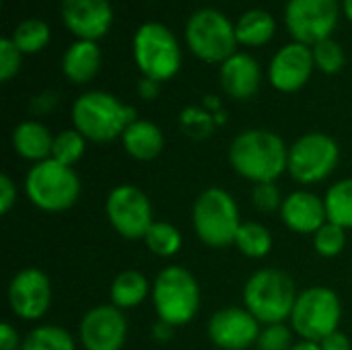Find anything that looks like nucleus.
Wrapping results in <instances>:
<instances>
[{
  "label": "nucleus",
  "instance_id": "1",
  "mask_svg": "<svg viewBox=\"0 0 352 350\" xmlns=\"http://www.w3.org/2000/svg\"><path fill=\"white\" fill-rule=\"evenodd\" d=\"M229 161L241 177L254 184L274 182L289 165V149L278 134L254 128L235 136Z\"/></svg>",
  "mask_w": 352,
  "mask_h": 350
},
{
  "label": "nucleus",
  "instance_id": "2",
  "mask_svg": "<svg viewBox=\"0 0 352 350\" xmlns=\"http://www.w3.org/2000/svg\"><path fill=\"white\" fill-rule=\"evenodd\" d=\"M136 120V109L122 103L107 91L82 93L72 105L74 130L93 142L116 140Z\"/></svg>",
  "mask_w": 352,
  "mask_h": 350
},
{
  "label": "nucleus",
  "instance_id": "3",
  "mask_svg": "<svg viewBox=\"0 0 352 350\" xmlns=\"http://www.w3.org/2000/svg\"><path fill=\"white\" fill-rule=\"evenodd\" d=\"M297 289L293 278L276 268H264L250 276L243 289L245 309L260 324H283L291 320L293 307L297 303Z\"/></svg>",
  "mask_w": 352,
  "mask_h": 350
},
{
  "label": "nucleus",
  "instance_id": "4",
  "mask_svg": "<svg viewBox=\"0 0 352 350\" xmlns=\"http://www.w3.org/2000/svg\"><path fill=\"white\" fill-rule=\"evenodd\" d=\"M132 56L142 76L159 83L171 80L182 68V47L173 31L159 23H142L132 37Z\"/></svg>",
  "mask_w": 352,
  "mask_h": 350
},
{
  "label": "nucleus",
  "instance_id": "5",
  "mask_svg": "<svg viewBox=\"0 0 352 350\" xmlns=\"http://www.w3.org/2000/svg\"><path fill=\"white\" fill-rule=\"evenodd\" d=\"M186 43L190 52L206 64H223L237 54L235 23L217 8H198L186 23Z\"/></svg>",
  "mask_w": 352,
  "mask_h": 350
},
{
  "label": "nucleus",
  "instance_id": "6",
  "mask_svg": "<svg viewBox=\"0 0 352 350\" xmlns=\"http://www.w3.org/2000/svg\"><path fill=\"white\" fill-rule=\"evenodd\" d=\"M27 198L45 212H62L74 206L80 196L76 171L54 159L35 163L25 177Z\"/></svg>",
  "mask_w": 352,
  "mask_h": 350
},
{
  "label": "nucleus",
  "instance_id": "7",
  "mask_svg": "<svg viewBox=\"0 0 352 350\" xmlns=\"http://www.w3.org/2000/svg\"><path fill=\"white\" fill-rule=\"evenodd\" d=\"M192 221L200 241L210 248H227L235 243L241 227L237 202L223 188H208L196 198Z\"/></svg>",
  "mask_w": 352,
  "mask_h": 350
},
{
  "label": "nucleus",
  "instance_id": "8",
  "mask_svg": "<svg viewBox=\"0 0 352 350\" xmlns=\"http://www.w3.org/2000/svg\"><path fill=\"white\" fill-rule=\"evenodd\" d=\"M153 303L159 320L173 328L192 322L200 307V289L194 274L182 266L161 270L153 285Z\"/></svg>",
  "mask_w": 352,
  "mask_h": 350
},
{
  "label": "nucleus",
  "instance_id": "9",
  "mask_svg": "<svg viewBox=\"0 0 352 350\" xmlns=\"http://www.w3.org/2000/svg\"><path fill=\"white\" fill-rule=\"evenodd\" d=\"M340 299L328 287H311L299 293L291 314L293 330L309 342H322L340 324Z\"/></svg>",
  "mask_w": 352,
  "mask_h": 350
},
{
  "label": "nucleus",
  "instance_id": "10",
  "mask_svg": "<svg viewBox=\"0 0 352 350\" xmlns=\"http://www.w3.org/2000/svg\"><path fill=\"white\" fill-rule=\"evenodd\" d=\"M338 17V0H289L285 6L287 31L293 41L309 47L332 37Z\"/></svg>",
  "mask_w": 352,
  "mask_h": 350
},
{
  "label": "nucleus",
  "instance_id": "11",
  "mask_svg": "<svg viewBox=\"0 0 352 350\" xmlns=\"http://www.w3.org/2000/svg\"><path fill=\"white\" fill-rule=\"evenodd\" d=\"M338 159L340 151L334 138L322 132H309L289 149L287 171L299 184H318L336 169Z\"/></svg>",
  "mask_w": 352,
  "mask_h": 350
},
{
  "label": "nucleus",
  "instance_id": "12",
  "mask_svg": "<svg viewBox=\"0 0 352 350\" xmlns=\"http://www.w3.org/2000/svg\"><path fill=\"white\" fill-rule=\"evenodd\" d=\"M105 212L111 227L126 239H144L153 221V206L148 196L130 184L118 186L109 192Z\"/></svg>",
  "mask_w": 352,
  "mask_h": 350
},
{
  "label": "nucleus",
  "instance_id": "13",
  "mask_svg": "<svg viewBox=\"0 0 352 350\" xmlns=\"http://www.w3.org/2000/svg\"><path fill=\"white\" fill-rule=\"evenodd\" d=\"M8 303L21 320H39L52 305V283L39 268H23L8 287Z\"/></svg>",
  "mask_w": 352,
  "mask_h": 350
},
{
  "label": "nucleus",
  "instance_id": "14",
  "mask_svg": "<svg viewBox=\"0 0 352 350\" xmlns=\"http://www.w3.org/2000/svg\"><path fill=\"white\" fill-rule=\"evenodd\" d=\"M60 14L66 29L85 41H99L113 25L109 0H62Z\"/></svg>",
  "mask_w": 352,
  "mask_h": 350
},
{
  "label": "nucleus",
  "instance_id": "15",
  "mask_svg": "<svg viewBox=\"0 0 352 350\" xmlns=\"http://www.w3.org/2000/svg\"><path fill=\"white\" fill-rule=\"evenodd\" d=\"M314 50L303 43L283 45L270 60L268 78L270 85L280 93H295L307 85L314 72Z\"/></svg>",
  "mask_w": 352,
  "mask_h": 350
},
{
  "label": "nucleus",
  "instance_id": "16",
  "mask_svg": "<svg viewBox=\"0 0 352 350\" xmlns=\"http://www.w3.org/2000/svg\"><path fill=\"white\" fill-rule=\"evenodd\" d=\"M126 334V318L116 305L93 307L80 322V340L87 350H122Z\"/></svg>",
  "mask_w": 352,
  "mask_h": 350
},
{
  "label": "nucleus",
  "instance_id": "17",
  "mask_svg": "<svg viewBox=\"0 0 352 350\" xmlns=\"http://www.w3.org/2000/svg\"><path fill=\"white\" fill-rule=\"evenodd\" d=\"M260 322L241 307H225L208 322L210 340L223 350H245L258 342Z\"/></svg>",
  "mask_w": 352,
  "mask_h": 350
},
{
  "label": "nucleus",
  "instance_id": "18",
  "mask_svg": "<svg viewBox=\"0 0 352 350\" xmlns=\"http://www.w3.org/2000/svg\"><path fill=\"white\" fill-rule=\"evenodd\" d=\"M221 87L235 101L252 99L262 83V70L254 56L237 52L221 64Z\"/></svg>",
  "mask_w": 352,
  "mask_h": 350
},
{
  "label": "nucleus",
  "instance_id": "19",
  "mask_svg": "<svg viewBox=\"0 0 352 350\" xmlns=\"http://www.w3.org/2000/svg\"><path fill=\"white\" fill-rule=\"evenodd\" d=\"M280 217L285 225L295 233H316L328 223L326 202L311 192L299 190L285 198L280 206Z\"/></svg>",
  "mask_w": 352,
  "mask_h": 350
},
{
  "label": "nucleus",
  "instance_id": "20",
  "mask_svg": "<svg viewBox=\"0 0 352 350\" xmlns=\"http://www.w3.org/2000/svg\"><path fill=\"white\" fill-rule=\"evenodd\" d=\"M101 68V47L97 41L76 39L62 56V72L74 85H85L97 76Z\"/></svg>",
  "mask_w": 352,
  "mask_h": 350
},
{
  "label": "nucleus",
  "instance_id": "21",
  "mask_svg": "<svg viewBox=\"0 0 352 350\" xmlns=\"http://www.w3.org/2000/svg\"><path fill=\"white\" fill-rule=\"evenodd\" d=\"M12 149L16 151L19 157L27 161H35V163L47 161L52 159L54 134L41 122L35 120L21 122L12 130Z\"/></svg>",
  "mask_w": 352,
  "mask_h": 350
},
{
  "label": "nucleus",
  "instance_id": "22",
  "mask_svg": "<svg viewBox=\"0 0 352 350\" xmlns=\"http://www.w3.org/2000/svg\"><path fill=\"white\" fill-rule=\"evenodd\" d=\"M122 142L130 157L138 161H151L161 155L165 146V136L157 124L148 120H136L122 134Z\"/></svg>",
  "mask_w": 352,
  "mask_h": 350
},
{
  "label": "nucleus",
  "instance_id": "23",
  "mask_svg": "<svg viewBox=\"0 0 352 350\" xmlns=\"http://www.w3.org/2000/svg\"><path fill=\"white\" fill-rule=\"evenodd\" d=\"M276 33V21L268 10L250 8L235 21V35L237 43L245 47H260L266 45Z\"/></svg>",
  "mask_w": 352,
  "mask_h": 350
},
{
  "label": "nucleus",
  "instance_id": "24",
  "mask_svg": "<svg viewBox=\"0 0 352 350\" xmlns=\"http://www.w3.org/2000/svg\"><path fill=\"white\" fill-rule=\"evenodd\" d=\"M148 291L151 287L144 274H140L138 270H124L113 278L109 297L118 309H130L140 305L148 297Z\"/></svg>",
  "mask_w": 352,
  "mask_h": 350
},
{
  "label": "nucleus",
  "instance_id": "25",
  "mask_svg": "<svg viewBox=\"0 0 352 350\" xmlns=\"http://www.w3.org/2000/svg\"><path fill=\"white\" fill-rule=\"evenodd\" d=\"M52 31L50 25L41 19H25L21 21L14 31L10 33V39L23 54H37L50 43Z\"/></svg>",
  "mask_w": 352,
  "mask_h": 350
},
{
  "label": "nucleus",
  "instance_id": "26",
  "mask_svg": "<svg viewBox=\"0 0 352 350\" xmlns=\"http://www.w3.org/2000/svg\"><path fill=\"white\" fill-rule=\"evenodd\" d=\"M324 202L330 223L340 225L344 229H352V177L334 184L328 190Z\"/></svg>",
  "mask_w": 352,
  "mask_h": 350
},
{
  "label": "nucleus",
  "instance_id": "27",
  "mask_svg": "<svg viewBox=\"0 0 352 350\" xmlns=\"http://www.w3.org/2000/svg\"><path fill=\"white\" fill-rule=\"evenodd\" d=\"M235 245L239 248V252L248 258H264L270 254L272 250V235L270 231L260 225V223H241L237 237H235Z\"/></svg>",
  "mask_w": 352,
  "mask_h": 350
},
{
  "label": "nucleus",
  "instance_id": "28",
  "mask_svg": "<svg viewBox=\"0 0 352 350\" xmlns=\"http://www.w3.org/2000/svg\"><path fill=\"white\" fill-rule=\"evenodd\" d=\"M21 350H74V340L60 326H39L27 334Z\"/></svg>",
  "mask_w": 352,
  "mask_h": 350
},
{
  "label": "nucleus",
  "instance_id": "29",
  "mask_svg": "<svg viewBox=\"0 0 352 350\" xmlns=\"http://www.w3.org/2000/svg\"><path fill=\"white\" fill-rule=\"evenodd\" d=\"M144 241L148 245V250L155 256L161 258H171L179 252L182 248V233L171 225V223H163V221H155L151 225V229L144 235Z\"/></svg>",
  "mask_w": 352,
  "mask_h": 350
},
{
  "label": "nucleus",
  "instance_id": "30",
  "mask_svg": "<svg viewBox=\"0 0 352 350\" xmlns=\"http://www.w3.org/2000/svg\"><path fill=\"white\" fill-rule=\"evenodd\" d=\"M85 146H87V138L78 130H62L54 136L52 159L72 167L85 155Z\"/></svg>",
  "mask_w": 352,
  "mask_h": 350
},
{
  "label": "nucleus",
  "instance_id": "31",
  "mask_svg": "<svg viewBox=\"0 0 352 350\" xmlns=\"http://www.w3.org/2000/svg\"><path fill=\"white\" fill-rule=\"evenodd\" d=\"M179 124L184 128V132L190 136V138H196V140H202V138H208L212 134V130L217 128V122H214V116L210 111H206L204 107H186L179 116Z\"/></svg>",
  "mask_w": 352,
  "mask_h": 350
},
{
  "label": "nucleus",
  "instance_id": "32",
  "mask_svg": "<svg viewBox=\"0 0 352 350\" xmlns=\"http://www.w3.org/2000/svg\"><path fill=\"white\" fill-rule=\"evenodd\" d=\"M314 62L316 66L324 72V74H336L344 68L346 56L342 45L336 39H324L320 43H316L314 47Z\"/></svg>",
  "mask_w": 352,
  "mask_h": 350
},
{
  "label": "nucleus",
  "instance_id": "33",
  "mask_svg": "<svg viewBox=\"0 0 352 350\" xmlns=\"http://www.w3.org/2000/svg\"><path fill=\"white\" fill-rule=\"evenodd\" d=\"M314 245L316 252L324 258H334L338 256L344 245H346V229L334 223H326L322 225L316 233H314Z\"/></svg>",
  "mask_w": 352,
  "mask_h": 350
},
{
  "label": "nucleus",
  "instance_id": "34",
  "mask_svg": "<svg viewBox=\"0 0 352 350\" xmlns=\"http://www.w3.org/2000/svg\"><path fill=\"white\" fill-rule=\"evenodd\" d=\"M258 350H291L293 344V332L285 324H270L266 326L256 342Z\"/></svg>",
  "mask_w": 352,
  "mask_h": 350
},
{
  "label": "nucleus",
  "instance_id": "35",
  "mask_svg": "<svg viewBox=\"0 0 352 350\" xmlns=\"http://www.w3.org/2000/svg\"><path fill=\"white\" fill-rule=\"evenodd\" d=\"M21 62H23V52L14 45L10 37H2L0 39V80L8 83L12 76H16V72L21 70Z\"/></svg>",
  "mask_w": 352,
  "mask_h": 350
},
{
  "label": "nucleus",
  "instance_id": "36",
  "mask_svg": "<svg viewBox=\"0 0 352 350\" xmlns=\"http://www.w3.org/2000/svg\"><path fill=\"white\" fill-rule=\"evenodd\" d=\"M252 202L260 212H274L283 206V198H280V190L274 182H264V184H256L254 192H252Z\"/></svg>",
  "mask_w": 352,
  "mask_h": 350
},
{
  "label": "nucleus",
  "instance_id": "37",
  "mask_svg": "<svg viewBox=\"0 0 352 350\" xmlns=\"http://www.w3.org/2000/svg\"><path fill=\"white\" fill-rule=\"evenodd\" d=\"M16 202V186L8 175H0V212L6 215Z\"/></svg>",
  "mask_w": 352,
  "mask_h": 350
},
{
  "label": "nucleus",
  "instance_id": "38",
  "mask_svg": "<svg viewBox=\"0 0 352 350\" xmlns=\"http://www.w3.org/2000/svg\"><path fill=\"white\" fill-rule=\"evenodd\" d=\"M159 93H161V83H159V80L148 78V76H142V78L138 80V95H140L142 99L153 101V99L159 97Z\"/></svg>",
  "mask_w": 352,
  "mask_h": 350
},
{
  "label": "nucleus",
  "instance_id": "39",
  "mask_svg": "<svg viewBox=\"0 0 352 350\" xmlns=\"http://www.w3.org/2000/svg\"><path fill=\"white\" fill-rule=\"evenodd\" d=\"M320 347H322V350H351V340L346 338V334L336 330L334 334L326 336L320 342Z\"/></svg>",
  "mask_w": 352,
  "mask_h": 350
},
{
  "label": "nucleus",
  "instance_id": "40",
  "mask_svg": "<svg viewBox=\"0 0 352 350\" xmlns=\"http://www.w3.org/2000/svg\"><path fill=\"white\" fill-rule=\"evenodd\" d=\"M19 349V334L10 324L0 326V350H16Z\"/></svg>",
  "mask_w": 352,
  "mask_h": 350
},
{
  "label": "nucleus",
  "instance_id": "41",
  "mask_svg": "<svg viewBox=\"0 0 352 350\" xmlns=\"http://www.w3.org/2000/svg\"><path fill=\"white\" fill-rule=\"evenodd\" d=\"M171 330H173V326H169V324L159 320V324L155 326V338L157 340H169L171 338Z\"/></svg>",
  "mask_w": 352,
  "mask_h": 350
},
{
  "label": "nucleus",
  "instance_id": "42",
  "mask_svg": "<svg viewBox=\"0 0 352 350\" xmlns=\"http://www.w3.org/2000/svg\"><path fill=\"white\" fill-rule=\"evenodd\" d=\"M202 107L214 116V113H219V111H221V101H219L217 97H212V95H206V97H204V105H202Z\"/></svg>",
  "mask_w": 352,
  "mask_h": 350
},
{
  "label": "nucleus",
  "instance_id": "43",
  "mask_svg": "<svg viewBox=\"0 0 352 350\" xmlns=\"http://www.w3.org/2000/svg\"><path fill=\"white\" fill-rule=\"evenodd\" d=\"M291 350H322L320 347V342H309V340H301V342H297L295 347Z\"/></svg>",
  "mask_w": 352,
  "mask_h": 350
},
{
  "label": "nucleus",
  "instance_id": "44",
  "mask_svg": "<svg viewBox=\"0 0 352 350\" xmlns=\"http://www.w3.org/2000/svg\"><path fill=\"white\" fill-rule=\"evenodd\" d=\"M342 10H344L346 19L352 23V0H342Z\"/></svg>",
  "mask_w": 352,
  "mask_h": 350
}]
</instances>
